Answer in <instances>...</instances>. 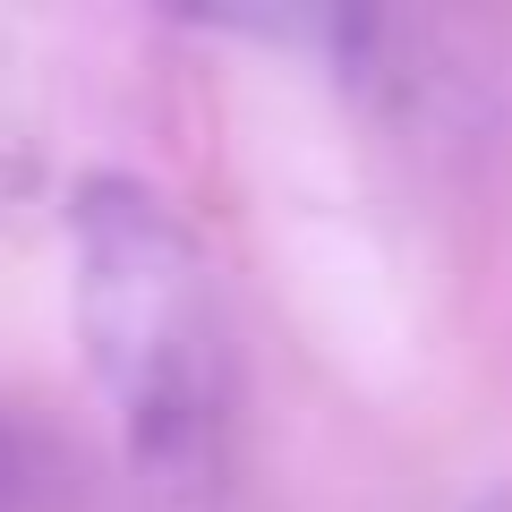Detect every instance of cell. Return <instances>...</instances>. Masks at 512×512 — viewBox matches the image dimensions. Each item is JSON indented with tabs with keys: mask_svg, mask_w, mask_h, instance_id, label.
Returning a JSON list of instances; mask_svg holds the SVG:
<instances>
[{
	"mask_svg": "<svg viewBox=\"0 0 512 512\" xmlns=\"http://www.w3.org/2000/svg\"><path fill=\"white\" fill-rule=\"evenodd\" d=\"M77 342L120 410L128 512H231V342L197 231L146 180L69 197Z\"/></svg>",
	"mask_w": 512,
	"mask_h": 512,
	"instance_id": "1",
	"label": "cell"
},
{
	"mask_svg": "<svg viewBox=\"0 0 512 512\" xmlns=\"http://www.w3.org/2000/svg\"><path fill=\"white\" fill-rule=\"evenodd\" d=\"M52 504V453L35 444V427L0 410V512H43Z\"/></svg>",
	"mask_w": 512,
	"mask_h": 512,
	"instance_id": "2",
	"label": "cell"
},
{
	"mask_svg": "<svg viewBox=\"0 0 512 512\" xmlns=\"http://www.w3.org/2000/svg\"><path fill=\"white\" fill-rule=\"evenodd\" d=\"M495 512H512V504H495Z\"/></svg>",
	"mask_w": 512,
	"mask_h": 512,
	"instance_id": "3",
	"label": "cell"
}]
</instances>
